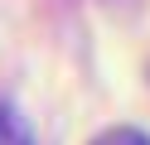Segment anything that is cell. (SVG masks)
<instances>
[{
	"label": "cell",
	"instance_id": "1",
	"mask_svg": "<svg viewBox=\"0 0 150 145\" xmlns=\"http://www.w3.org/2000/svg\"><path fill=\"white\" fill-rule=\"evenodd\" d=\"M92 145H150V135L136 131V126H111V131H102Z\"/></svg>",
	"mask_w": 150,
	"mask_h": 145
}]
</instances>
